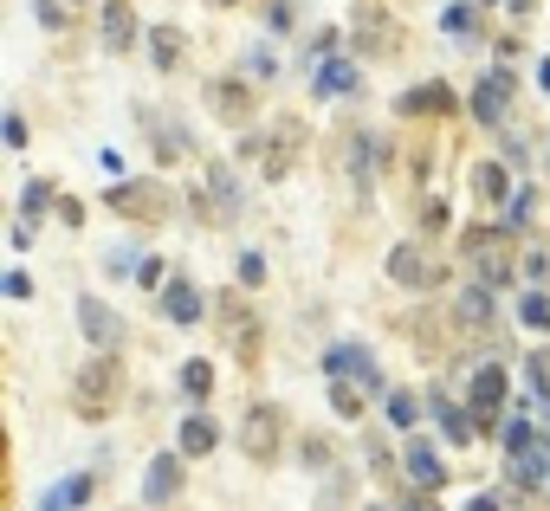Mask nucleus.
Instances as JSON below:
<instances>
[{
	"instance_id": "nucleus-1",
	"label": "nucleus",
	"mask_w": 550,
	"mask_h": 511,
	"mask_svg": "<svg viewBox=\"0 0 550 511\" xmlns=\"http://www.w3.org/2000/svg\"><path fill=\"white\" fill-rule=\"evenodd\" d=\"M117 389H123V369H117V350H104V356H91L85 369H78V414H91V421H98V414L117 402Z\"/></svg>"
},
{
	"instance_id": "nucleus-2",
	"label": "nucleus",
	"mask_w": 550,
	"mask_h": 511,
	"mask_svg": "<svg viewBox=\"0 0 550 511\" xmlns=\"http://www.w3.org/2000/svg\"><path fill=\"white\" fill-rule=\"evenodd\" d=\"M104 207H110V214H123V220H162V214H169V195H162L156 182H110Z\"/></svg>"
},
{
	"instance_id": "nucleus-3",
	"label": "nucleus",
	"mask_w": 550,
	"mask_h": 511,
	"mask_svg": "<svg viewBox=\"0 0 550 511\" xmlns=\"http://www.w3.org/2000/svg\"><path fill=\"white\" fill-rule=\"evenodd\" d=\"M505 395H512V376H505L499 363H479V369H473V382H466V402H473V421H479V427H492V414L505 408Z\"/></svg>"
},
{
	"instance_id": "nucleus-4",
	"label": "nucleus",
	"mask_w": 550,
	"mask_h": 511,
	"mask_svg": "<svg viewBox=\"0 0 550 511\" xmlns=\"http://www.w3.org/2000/svg\"><path fill=\"white\" fill-rule=\"evenodd\" d=\"M512 91H518V78L505 72V65H499V72H486V78L473 85V117L486 123V130H499L505 110H512Z\"/></svg>"
},
{
	"instance_id": "nucleus-5",
	"label": "nucleus",
	"mask_w": 550,
	"mask_h": 511,
	"mask_svg": "<svg viewBox=\"0 0 550 511\" xmlns=\"http://www.w3.org/2000/svg\"><path fill=\"white\" fill-rule=\"evenodd\" d=\"M324 376H356L369 395H389V389H382V376H376V356H369L363 343H330V350H324Z\"/></svg>"
},
{
	"instance_id": "nucleus-6",
	"label": "nucleus",
	"mask_w": 550,
	"mask_h": 511,
	"mask_svg": "<svg viewBox=\"0 0 550 511\" xmlns=\"http://www.w3.org/2000/svg\"><path fill=\"white\" fill-rule=\"evenodd\" d=\"M466 253L479 259V279H486V285H505V279H512V259H505V233H492V227H466Z\"/></svg>"
},
{
	"instance_id": "nucleus-7",
	"label": "nucleus",
	"mask_w": 550,
	"mask_h": 511,
	"mask_svg": "<svg viewBox=\"0 0 550 511\" xmlns=\"http://www.w3.org/2000/svg\"><path fill=\"white\" fill-rule=\"evenodd\" d=\"M350 91H363V65L343 59V52H330L318 72H311V98H350Z\"/></svg>"
},
{
	"instance_id": "nucleus-8",
	"label": "nucleus",
	"mask_w": 550,
	"mask_h": 511,
	"mask_svg": "<svg viewBox=\"0 0 550 511\" xmlns=\"http://www.w3.org/2000/svg\"><path fill=\"white\" fill-rule=\"evenodd\" d=\"M279 421H285L279 408L259 402L253 414H246V427H240V447L253 453V460H272V453H279Z\"/></svg>"
},
{
	"instance_id": "nucleus-9",
	"label": "nucleus",
	"mask_w": 550,
	"mask_h": 511,
	"mask_svg": "<svg viewBox=\"0 0 550 511\" xmlns=\"http://www.w3.org/2000/svg\"><path fill=\"white\" fill-rule=\"evenodd\" d=\"M78 330H85L98 350H117L123 343V317L104 305V298H78Z\"/></svg>"
},
{
	"instance_id": "nucleus-10",
	"label": "nucleus",
	"mask_w": 550,
	"mask_h": 511,
	"mask_svg": "<svg viewBox=\"0 0 550 511\" xmlns=\"http://www.w3.org/2000/svg\"><path fill=\"white\" fill-rule=\"evenodd\" d=\"M182 460H188L182 447H175V453H156V460H149V473H143V499H149V505H169L175 492H182Z\"/></svg>"
},
{
	"instance_id": "nucleus-11",
	"label": "nucleus",
	"mask_w": 550,
	"mask_h": 511,
	"mask_svg": "<svg viewBox=\"0 0 550 511\" xmlns=\"http://www.w3.org/2000/svg\"><path fill=\"white\" fill-rule=\"evenodd\" d=\"M208 195L220 207V227H233V220L246 214V188H240V175H233L227 162H208Z\"/></svg>"
},
{
	"instance_id": "nucleus-12",
	"label": "nucleus",
	"mask_w": 550,
	"mask_h": 511,
	"mask_svg": "<svg viewBox=\"0 0 550 511\" xmlns=\"http://www.w3.org/2000/svg\"><path fill=\"white\" fill-rule=\"evenodd\" d=\"M175 447H182L188 460L214 453V447H220V421H214L208 408H188V414H182V434H175Z\"/></svg>"
},
{
	"instance_id": "nucleus-13",
	"label": "nucleus",
	"mask_w": 550,
	"mask_h": 511,
	"mask_svg": "<svg viewBox=\"0 0 550 511\" xmlns=\"http://www.w3.org/2000/svg\"><path fill=\"white\" fill-rule=\"evenodd\" d=\"M201 311H208V305H201V285H188V279H169V285H162V317H169V324H201Z\"/></svg>"
},
{
	"instance_id": "nucleus-14",
	"label": "nucleus",
	"mask_w": 550,
	"mask_h": 511,
	"mask_svg": "<svg viewBox=\"0 0 550 511\" xmlns=\"http://www.w3.org/2000/svg\"><path fill=\"white\" fill-rule=\"evenodd\" d=\"M98 33H104L110 52H130V46H136V13H130V0H104Z\"/></svg>"
},
{
	"instance_id": "nucleus-15",
	"label": "nucleus",
	"mask_w": 550,
	"mask_h": 511,
	"mask_svg": "<svg viewBox=\"0 0 550 511\" xmlns=\"http://www.w3.org/2000/svg\"><path fill=\"white\" fill-rule=\"evenodd\" d=\"M428 402H434V421H440V440H447V447H466V440H473V408H460V402H447V395H428Z\"/></svg>"
},
{
	"instance_id": "nucleus-16",
	"label": "nucleus",
	"mask_w": 550,
	"mask_h": 511,
	"mask_svg": "<svg viewBox=\"0 0 550 511\" xmlns=\"http://www.w3.org/2000/svg\"><path fill=\"white\" fill-rule=\"evenodd\" d=\"M402 473H408V486L415 492H440V453L428 447V440H408V460H402Z\"/></svg>"
},
{
	"instance_id": "nucleus-17",
	"label": "nucleus",
	"mask_w": 550,
	"mask_h": 511,
	"mask_svg": "<svg viewBox=\"0 0 550 511\" xmlns=\"http://www.w3.org/2000/svg\"><path fill=\"white\" fill-rule=\"evenodd\" d=\"M453 104H460V98H453L447 85H415V91H402V98H395L402 117H447Z\"/></svg>"
},
{
	"instance_id": "nucleus-18",
	"label": "nucleus",
	"mask_w": 550,
	"mask_h": 511,
	"mask_svg": "<svg viewBox=\"0 0 550 511\" xmlns=\"http://www.w3.org/2000/svg\"><path fill=\"white\" fill-rule=\"evenodd\" d=\"M389 279H395V285H434L440 272L428 266V253H421V246H408V240H402V246L389 253Z\"/></svg>"
},
{
	"instance_id": "nucleus-19",
	"label": "nucleus",
	"mask_w": 550,
	"mask_h": 511,
	"mask_svg": "<svg viewBox=\"0 0 550 511\" xmlns=\"http://www.w3.org/2000/svg\"><path fill=\"white\" fill-rule=\"evenodd\" d=\"M453 317H460L466 330H492V285H486V279L460 285V305H453Z\"/></svg>"
},
{
	"instance_id": "nucleus-20",
	"label": "nucleus",
	"mask_w": 550,
	"mask_h": 511,
	"mask_svg": "<svg viewBox=\"0 0 550 511\" xmlns=\"http://www.w3.org/2000/svg\"><path fill=\"white\" fill-rule=\"evenodd\" d=\"M512 479H518L525 492L544 486V479H550V440H531L525 453H512Z\"/></svg>"
},
{
	"instance_id": "nucleus-21",
	"label": "nucleus",
	"mask_w": 550,
	"mask_h": 511,
	"mask_svg": "<svg viewBox=\"0 0 550 511\" xmlns=\"http://www.w3.org/2000/svg\"><path fill=\"white\" fill-rule=\"evenodd\" d=\"M91 492H98V473H72L65 486H52L46 499H39V511H78V505L91 499Z\"/></svg>"
},
{
	"instance_id": "nucleus-22",
	"label": "nucleus",
	"mask_w": 550,
	"mask_h": 511,
	"mask_svg": "<svg viewBox=\"0 0 550 511\" xmlns=\"http://www.w3.org/2000/svg\"><path fill=\"white\" fill-rule=\"evenodd\" d=\"M182 52H188V33H182V26H156V33H149V59H156V72H175V65H182Z\"/></svg>"
},
{
	"instance_id": "nucleus-23",
	"label": "nucleus",
	"mask_w": 550,
	"mask_h": 511,
	"mask_svg": "<svg viewBox=\"0 0 550 511\" xmlns=\"http://www.w3.org/2000/svg\"><path fill=\"white\" fill-rule=\"evenodd\" d=\"M382 414H389L395 434H415V421H421V395H415V389H389V395H382Z\"/></svg>"
},
{
	"instance_id": "nucleus-24",
	"label": "nucleus",
	"mask_w": 550,
	"mask_h": 511,
	"mask_svg": "<svg viewBox=\"0 0 550 511\" xmlns=\"http://www.w3.org/2000/svg\"><path fill=\"white\" fill-rule=\"evenodd\" d=\"M208 98H214V117L246 123V85H240V78H220V85H208Z\"/></svg>"
},
{
	"instance_id": "nucleus-25",
	"label": "nucleus",
	"mask_w": 550,
	"mask_h": 511,
	"mask_svg": "<svg viewBox=\"0 0 550 511\" xmlns=\"http://www.w3.org/2000/svg\"><path fill=\"white\" fill-rule=\"evenodd\" d=\"M473 188H479V201H512V175H505V162H479Z\"/></svg>"
},
{
	"instance_id": "nucleus-26",
	"label": "nucleus",
	"mask_w": 550,
	"mask_h": 511,
	"mask_svg": "<svg viewBox=\"0 0 550 511\" xmlns=\"http://www.w3.org/2000/svg\"><path fill=\"white\" fill-rule=\"evenodd\" d=\"M182 395H188V402H208V395H214V363H208V356H188V363H182Z\"/></svg>"
},
{
	"instance_id": "nucleus-27",
	"label": "nucleus",
	"mask_w": 550,
	"mask_h": 511,
	"mask_svg": "<svg viewBox=\"0 0 550 511\" xmlns=\"http://www.w3.org/2000/svg\"><path fill=\"white\" fill-rule=\"evenodd\" d=\"M363 382H356V376H330V408H337L343 414V421H356V414H363Z\"/></svg>"
},
{
	"instance_id": "nucleus-28",
	"label": "nucleus",
	"mask_w": 550,
	"mask_h": 511,
	"mask_svg": "<svg viewBox=\"0 0 550 511\" xmlns=\"http://www.w3.org/2000/svg\"><path fill=\"white\" fill-rule=\"evenodd\" d=\"M531 214H538V188H531V182H518V195L505 201V233L531 227Z\"/></svg>"
},
{
	"instance_id": "nucleus-29",
	"label": "nucleus",
	"mask_w": 550,
	"mask_h": 511,
	"mask_svg": "<svg viewBox=\"0 0 550 511\" xmlns=\"http://www.w3.org/2000/svg\"><path fill=\"white\" fill-rule=\"evenodd\" d=\"M499 440H505V453H525V447H531V440H538V427H531V414H525V408H518V414H512V421H505V427H499Z\"/></svg>"
},
{
	"instance_id": "nucleus-30",
	"label": "nucleus",
	"mask_w": 550,
	"mask_h": 511,
	"mask_svg": "<svg viewBox=\"0 0 550 511\" xmlns=\"http://www.w3.org/2000/svg\"><path fill=\"white\" fill-rule=\"evenodd\" d=\"M518 324L525 330H550V298L544 292H518Z\"/></svg>"
},
{
	"instance_id": "nucleus-31",
	"label": "nucleus",
	"mask_w": 550,
	"mask_h": 511,
	"mask_svg": "<svg viewBox=\"0 0 550 511\" xmlns=\"http://www.w3.org/2000/svg\"><path fill=\"white\" fill-rule=\"evenodd\" d=\"M240 78H279V52H272V46H246Z\"/></svg>"
},
{
	"instance_id": "nucleus-32",
	"label": "nucleus",
	"mask_w": 550,
	"mask_h": 511,
	"mask_svg": "<svg viewBox=\"0 0 550 511\" xmlns=\"http://www.w3.org/2000/svg\"><path fill=\"white\" fill-rule=\"evenodd\" d=\"M52 207V182H26L20 188V220H39Z\"/></svg>"
},
{
	"instance_id": "nucleus-33",
	"label": "nucleus",
	"mask_w": 550,
	"mask_h": 511,
	"mask_svg": "<svg viewBox=\"0 0 550 511\" xmlns=\"http://www.w3.org/2000/svg\"><path fill=\"white\" fill-rule=\"evenodd\" d=\"M518 369H525L531 395H538V402H544V414H550V363H544V356H531V363H518Z\"/></svg>"
},
{
	"instance_id": "nucleus-34",
	"label": "nucleus",
	"mask_w": 550,
	"mask_h": 511,
	"mask_svg": "<svg viewBox=\"0 0 550 511\" xmlns=\"http://www.w3.org/2000/svg\"><path fill=\"white\" fill-rule=\"evenodd\" d=\"M479 0H453V7L447 13H440V26H447V33H473V20H479Z\"/></svg>"
},
{
	"instance_id": "nucleus-35",
	"label": "nucleus",
	"mask_w": 550,
	"mask_h": 511,
	"mask_svg": "<svg viewBox=\"0 0 550 511\" xmlns=\"http://www.w3.org/2000/svg\"><path fill=\"white\" fill-rule=\"evenodd\" d=\"M136 285H143V292L169 285V259H143V266H136Z\"/></svg>"
},
{
	"instance_id": "nucleus-36",
	"label": "nucleus",
	"mask_w": 550,
	"mask_h": 511,
	"mask_svg": "<svg viewBox=\"0 0 550 511\" xmlns=\"http://www.w3.org/2000/svg\"><path fill=\"white\" fill-rule=\"evenodd\" d=\"M240 285H266V253H240Z\"/></svg>"
},
{
	"instance_id": "nucleus-37",
	"label": "nucleus",
	"mask_w": 550,
	"mask_h": 511,
	"mask_svg": "<svg viewBox=\"0 0 550 511\" xmlns=\"http://www.w3.org/2000/svg\"><path fill=\"white\" fill-rule=\"evenodd\" d=\"M266 26L285 33V26H292V0H266Z\"/></svg>"
},
{
	"instance_id": "nucleus-38",
	"label": "nucleus",
	"mask_w": 550,
	"mask_h": 511,
	"mask_svg": "<svg viewBox=\"0 0 550 511\" xmlns=\"http://www.w3.org/2000/svg\"><path fill=\"white\" fill-rule=\"evenodd\" d=\"M0 292H7V298H26V292H33V279H26V272H7V279H0Z\"/></svg>"
},
{
	"instance_id": "nucleus-39",
	"label": "nucleus",
	"mask_w": 550,
	"mask_h": 511,
	"mask_svg": "<svg viewBox=\"0 0 550 511\" xmlns=\"http://www.w3.org/2000/svg\"><path fill=\"white\" fill-rule=\"evenodd\" d=\"M98 175H110V182H123V156H117V149H104V156H98Z\"/></svg>"
},
{
	"instance_id": "nucleus-40",
	"label": "nucleus",
	"mask_w": 550,
	"mask_h": 511,
	"mask_svg": "<svg viewBox=\"0 0 550 511\" xmlns=\"http://www.w3.org/2000/svg\"><path fill=\"white\" fill-rule=\"evenodd\" d=\"M130 266H143V259H136V253H110V266H104V272H110V279H123Z\"/></svg>"
},
{
	"instance_id": "nucleus-41",
	"label": "nucleus",
	"mask_w": 550,
	"mask_h": 511,
	"mask_svg": "<svg viewBox=\"0 0 550 511\" xmlns=\"http://www.w3.org/2000/svg\"><path fill=\"white\" fill-rule=\"evenodd\" d=\"M402 511H440V505H434V492H408V505H402Z\"/></svg>"
},
{
	"instance_id": "nucleus-42",
	"label": "nucleus",
	"mask_w": 550,
	"mask_h": 511,
	"mask_svg": "<svg viewBox=\"0 0 550 511\" xmlns=\"http://www.w3.org/2000/svg\"><path fill=\"white\" fill-rule=\"evenodd\" d=\"M466 511H499V499H492V492H479V499H466Z\"/></svg>"
},
{
	"instance_id": "nucleus-43",
	"label": "nucleus",
	"mask_w": 550,
	"mask_h": 511,
	"mask_svg": "<svg viewBox=\"0 0 550 511\" xmlns=\"http://www.w3.org/2000/svg\"><path fill=\"white\" fill-rule=\"evenodd\" d=\"M538 85H544V91H550V59H544V65H538Z\"/></svg>"
},
{
	"instance_id": "nucleus-44",
	"label": "nucleus",
	"mask_w": 550,
	"mask_h": 511,
	"mask_svg": "<svg viewBox=\"0 0 550 511\" xmlns=\"http://www.w3.org/2000/svg\"><path fill=\"white\" fill-rule=\"evenodd\" d=\"M479 7H492V0H479Z\"/></svg>"
}]
</instances>
